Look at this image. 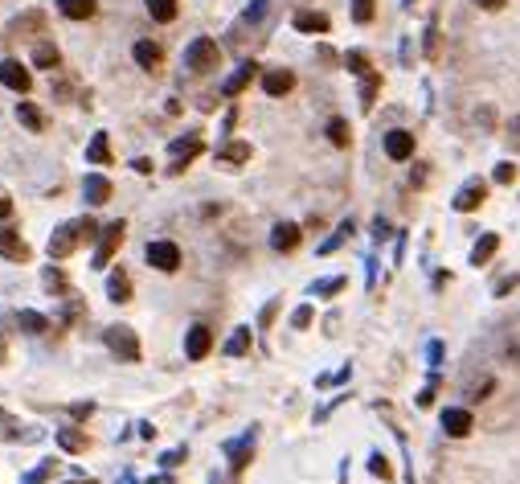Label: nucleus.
I'll return each mask as SVG.
<instances>
[{"instance_id": "f257e3e1", "label": "nucleus", "mask_w": 520, "mask_h": 484, "mask_svg": "<svg viewBox=\"0 0 520 484\" xmlns=\"http://www.w3.org/2000/svg\"><path fill=\"white\" fill-rule=\"evenodd\" d=\"M95 234H98V226L91 218H78V222L58 226V230H53V238H49V259H66V255H74L82 242H91Z\"/></svg>"}, {"instance_id": "f03ea898", "label": "nucleus", "mask_w": 520, "mask_h": 484, "mask_svg": "<svg viewBox=\"0 0 520 484\" xmlns=\"http://www.w3.org/2000/svg\"><path fill=\"white\" fill-rule=\"evenodd\" d=\"M103 340H107V349L115 353L119 362H140V337H136V329L111 324V329L103 333Z\"/></svg>"}, {"instance_id": "7ed1b4c3", "label": "nucleus", "mask_w": 520, "mask_h": 484, "mask_svg": "<svg viewBox=\"0 0 520 484\" xmlns=\"http://www.w3.org/2000/svg\"><path fill=\"white\" fill-rule=\"evenodd\" d=\"M217 62H221V49H217V42H209V37H197V42L185 49V66H189L193 74H209Z\"/></svg>"}, {"instance_id": "20e7f679", "label": "nucleus", "mask_w": 520, "mask_h": 484, "mask_svg": "<svg viewBox=\"0 0 520 484\" xmlns=\"http://www.w3.org/2000/svg\"><path fill=\"white\" fill-rule=\"evenodd\" d=\"M148 267H156V271H176V267H181V246H176V242H148Z\"/></svg>"}, {"instance_id": "39448f33", "label": "nucleus", "mask_w": 520, "mask_h": 484, "mask_svg": "<svg viewBox=\"0 0 520 484\" xmlns=\"http://www.w3.org/2000/svg\"><path fill=\"white\" fill-rule=\"evenodd\" d=\"M201 148H205V140H201L197 132H193V136H181V140H172V144H168V152H172V172H181L193 156H201Z\"/></svg>"}, {"instance_id": "423d86ee", "label": "nucleus", "mask_w": 520, "mask_h": 484, "mask_svg": "<svg viewBox=\"0 0 520 484\" xmlns=\"http://www.w3.org/2000/svg\"><path fill=\"white\" fill-rule=\"evenodd\" d=\"M0 255H4L8 263H29V259H33L29 242H25L17 230H8V226H0Z\"/></svg>"}, {"instance_id": "0eeeda50", "label": "nucleus", "mask_w": 520, "mask_h": 484, "mask_svg": "<svg viewBox=\"0 0 520 484\" xmlns=\"http://www.w3.org/2000/svg\"><path fill=\"white\" fill-rule=\"evenodd\" d=\"M209 349H213V333L205 324H193L189 337H185V357H189V362H205Z\"/></svg>"}, {"instance_id": "6e6552de", "label": "nucleus", "mask_w": 520, "mask_h": 484, "mask_svg": "<svg viewBox=\"0 0 520 484\" xmlns=\"http://www.w3.org/2000/svg\"><path fill=\"white\" fill-rule=\"evenodd\" d=\"M0 82H4L8 91H17V95H29V87H33L29 70H25L21 62H13V58H4V62H0Z\"/></svg>"}, {"instance_id": "1a4fd4ad", "label": "nucleus", "mask_w": 520, "mask_h": 484, "mask_svg": "<svg viewBox=\"0 0 520 484\" xmlns=\"http://www.w3.org/2000/svg\"><path fill=\"white\" fill-rule=\"evenodd\" d=\"M119 242H123V222H111V226H103V242H98V250H95V267H107V263H111V255L119 250Z\"/></svg>"}, {"instance_id": "9d476101", "label": "nucleus", "mask_w": 520, "mask_h": 484, "mask_svg": "<svg viewBox=\"0 0 520 484\" xmlns=\"http://www.w3.org/2000/svg\"><path fill=\"white\" fill-rule=\"evenodd\" d=\"M262 91H266L271 98L291 95V91H295V74L283 70V66H279V70H266V74H262Z\"/></svg>"}, {"instance_id": "9b49d317", "label": "nucleus", "mask_w": 520, "mask_h": 484, "mask_svg": "<svg viewBox=\"0 0 520 484\" xmlns=\"http://www.w3.org/2000/svg\"><path fill=\"white\" fill-rule=\"evenodd\" d=\"M385 156H389V160H410V156H414V136L402 132V127H394V132L385 136Z\"/></svg>"}, {"instance_id": "f8f14e48", "label": "nucleus", "mask_w": 520, "mask_h": 484, "mask_svg": "<svg viewBox=\"0 0 520 484\" xmlns=\"http://www.w3.org/2000/svg\"><path fill=\"white\" fill-rule=\"evenodd\" d=\"M299 238H304V230H299L295 222H279V226L271 230V246H275L279 255H287V250H295V246H299Z\"/></svg>"}, {"instance_id": "ddd939ff", "label": "nucleus", "mask_w": 520, "mask_h": 484, "mask_svg": "<svg viewBox=\"0 0 520 484\" xmlns=\"http://www.w3.org/2000/svg\"><path fill=\"white\" fill-rule=\"evenodd\" d=\"M254 74H259V66H254V62H242V66H238V70L230 74V78H226V87H221V95H226V98L242 95V91H246V87L254 82Z\"/></svg>"}, {"instance_id": "4468645a", "label": "nucleus", "mask_w": 520, "mask_h": 484, "mask_svg": "<svg viewBox=\"0 0 520 484\" xmlns=\"http://www.w3.org/2000/svg\"><path fill=\"white\" fill-rule=\"evenodd\" d=\"M82 193H86L91 205H107V201H111V181H107L103 172H91V177L82 181Z\"/></svg>"}, {"instance_id": "2eb2a0df", "label": "nucleus", "mask_w": 520, "mask_h": 484, "mask_svg": "<svg viewBox=\"0 0 520 484\" xmlns=\"http://www.w3.org/2000/svg\"><path fill=\"white\" fill-rule=\"evenodd\" d=\"M443 431L455 439H463L467 431H472V414L463 411V407H450V411H443Z\"/></svg>"}, {"instance_id": "dca6fc26", "label": "nucleus", "mask_w": 520, "mask_h": 484, "mask_svg": "<svg viewBox=\"0 0 520 484\" xmlns=\"http://www.w3.org/2000/svg\"><path fill=\"white\" fill-rule=\"evenodd\" d=\"M483 193H488V189H483V181H472L467 189H459V197H455V210H459V214H472V210H479V205H483Z\"/></svg>"}, {"instance_id": "f3484780", "label": "nucleus", "mask_w": 520, "mask_h": 484, "mask_svg": "<svg viewBox=\"0 0 520 484\" xmlns=\"http://www.w3.org/2000/svg\"><path fill=\"white\" fill-rule=\"evenodd\" d=\"M131 53H136V62H140L143 70H156V66L164 62V49L156 46V42H136V49H131Z\"/></svg>"}, {"instance_id": "a211bd4d", "label": "nucleus", "mask_w": 520, "mask_h": 484, "mask_svg": "<svg viewBox=\"0 0 520 484\" xmlns=\"http://www.w3.org/2000/svg\"><path fill=\"white\" fill-rule=\"evenodd\" d=\"M58 8H62V17H70V21H86V17H95V0H58Z\"/></svg>"}, {"instance_id": "6ab92c4d", "label": "nucleus", "mask_w": 520, "mask_h": 484, "mask_svg": "<svg viewBox=\"0 0 520 484\" xmlns=\"http://www.w3.org/2000/svg\"><path fill=\"white\" fill-rule=\"evenodd\" d=\"M107 295H111L115 304H127V300H131V279H127V271H111V279H107Z\"/></svg>"}, {"instance_id": "aec40b11", "label": "nucleus", "mask_w": 520, "mask_h": 484, "mask_svg": "<svg viewBox=\"0 0 520 484\" xmlns=\"http://www.w3.org/2000/svg\"><path fill=\"white\" fill-rule=\"evenodd\" d=\"M328 17L324 13H295V29L299 33H328Z\"/></svg>"}, {"instance_id": "412c9836", "label": "nucleus", "mask_w": 520, "mask_h": 484, "mask_svg": "<svg viewBox=\"0 0 520 484\" xmlns=\"http://www.w3.org/2000/svg\"><path fill=\"white\" fill-rule=\"evenodd\" d=\"M496 250H500V234H483V238L475 242V250H472V267H483Z\"/></svg>"}, {"instance_id": "4be33fe9", "label": "nucleus", "mask_w": 520, "mask_h": 484, "mask_svg": "<svg viewBox=\"0 0 520 484\" xmlns=\"http://www.w3.org/2000/svg\"><path fill=\"white\" fill-rule=\"evenodd\" d=\"M86 160H91V165H111V148H107V132H95V140L86 144Z\"/></svg>"}, {"instance_id": "5701e85b", "label": "nucleus", "mask_w": 520, "mask_h": 484, "mask_svg": "<svg viewBox=\"0 0 520 484\" xmlns=\"http://www.w3.org/2000/svg\"><path fill=\"white\" fill-rule=\"evenodd\" d=\"M148 4V13H152V21H160V25H168V21H176V0H143Z\"/></svg>"}, {"instance_id": "b1692460", "label": "nucleus", "mask_w": 520, "mask_h": 484, "mask_svg": "<svg viewBox=\"0 0 520 484\" xmlns=\"http://www.w3.org/2000/svg\"><path fill=\"white\" fill-rule=\"evenodd\" d=\"M62 62V53H58V46H49V42H41V46L33 49V66H41V70H53Z\"/></svg>"}, {"instance_id": "393cba45", "label": "nucleus", "mask_w": 520, "mask_h": 484, "mask_svg": "<svg viewBox=\"0 0 520 484\" xmlns=\"http://www.w3.org/2000/svg\"><path fill=\"white\" fill-rule=\"evenodd\" d=\"M217 160H221V165H242V160H250V144L234 140V144H226L217 152Z\"/></svg>"}, {"instance_id": "a878e982", "label": "nucleus", "mask_w": 520, "mask_h": 484, "mask_svg": "<svg viewBox=\"0 0 520 484\" xmlns=\"http://www.w3.org/2000/svg\"><path fill=\"white\" fill-rule=\"evenodd\" d=\"M17 324H21V329L29 333V337H37V333H46V329H49V320H46V316H41V312H29V308H25V312L17 316Z\"/></svg>"}, {"instance_id": "bb28decb", "label": "nucleus", "mask_w": 520, "mask_h": 484, "mask_svg": "<svg viewBox=\"0 0 520 484\" xmlns=\"http://www.w3.org/2000/svg\"><path fill=\"white\" fill-rule=\"evenodd\" d=\"M17 120L25 123V127H29V132H41V111H37V107H33V103H21V107H17Z\"/></svg>"}, {"instance_id": "cd10ccee", "label": "nucleus", "mask_w": 520, "mask_h": 484, "mask_svg": "<svg viewBox=\"0 0 520 484\" xmlns=\"http://www.w3.org/2000/svg\"><path fill=\"white\" fill-rule=\"evenodd\" d=\"M246 349H250V329H234V337L226 340V353H230V357H242Z\"/></svg>"}, {"instance_id": "c85d7f7f", "label": "nucleus", "mask_w": 520, "mask_h": 484, "mask_svg": "<svg viewBox=\"0 0 520 484\" xmlns=\"http://www.w3.org/2000/svg\"><path fill=\"white\" fill-rule=\"evenodd\" d=\"M328 140L336 148H349V140H353V136H349V123H344V120H332L328 123Z\"/></svg>"}, {"instance_id": "c756f323", "label": "nucleus", "mask_w": 520, "mask_h": 484, "mask_svg": "<svg viewBox=\"0 0 520 484\" xmlns=\"http://www.w3.org/2000/svg\"><path fill=\"white\" fill-rule=\"evenodd\" d=\"M58 443H62L66 452H82V447H86V439L78 435L74 427H62V431H58Z\"/></svg>"}, {"instance_id": "7c9ffc66", "label": "nucleus", "mask_w": 520, "mask_h": 484, "mask_svg": "<svg viewBox=\"0 0 520 484\" xmlns=\"http://www.w3.org/2000/svg\"><path fill=\"white\" fill-rule=\"evenodd\" d=\"M373 13H377V4H373V0H353V21L356 25H369V21H373Z\"/></svg>"}, {"instance_id": "2f4dec72", "label": "nucleus", "mask_w": 520, "mask_h": 484, "mask_svg": "<svg viewBox=\"0 0 520 484\" xmlns=\"http://www.w3.org/2000/svg\"><path fill=\"white\" fill-rule=\"evenodd\" d=\"M344 66H349L353 74H373L369 70V58H365L360 49H349V53H344Z\"/></svg>"}, {"instance_id": "473e14b6", "label": "nucleus", "mask_w": 520, "mask_h": 484, "mask_svg": "<svg viewBox=\"0 0 520 484\" xmlns=\"http://www.w3.org/2000/svg\"><path fill=\"white\" fill-rule=\"evenodd\" d=\"M230 456H234V472H242V468H246V464H250V435L242 439V443H238V447H230Z\"/></svg>"}, {"instance_id": "72a5a7b5", "label": "nucleus", "mask_w": 520, "mask_h": 484, "mask_svg": "<svg viewBox=\"0 0 520 484\" xmlns=\"http://www.w3.org/2000/svg\"><path fill=\"white\" fill-rule=\"evenodd\" d=\"M373 98H377V74H365V87H360V107L369 111V107H373Z\"/></svg>"}, {"instance_id": "f704fd0d", "label": "nucleus", "mask_w": 520, "mask_h": 484, "mask_svg": "<svg viewBox=\"0 0 520 484\" xmlns=\"http://www.w3.org/2000/svg\"><path fill=\"white\" fill-rule=\"evenodd\" d=\"M369 472H373V476H381V480H389V476H394V468H389V460H385L381 452L369 460Z\"/></svg>"}, {"instance_id": "c9c22d12", "label": "nucleus", "mask_w": 520, "mask_h": 484, "mask_svg": "<svg viewBox=\"0 0 520 484\" xmlns=\"http://www.w3.org/2000/svg\"><path fill=\"white\" fill-rule=\"evenodd\" d=\"M340 288H344V279L336 275V279H324V284H316L311 291H316V295H332V291H340Z\"/></svg>"}, {"instance_id": "e433bc0d", "label": "nucleus", "mask_w": 520, "mask_h": 484, "mask_svg": "<svg viewBox=\"0 0 520 484\" xmlns=\"http://www.w3.org/2000/svg\"><path fill=\"white\" fill-rule=\"evenodd\" d=\"M271 8V0H254L250 8H246V21H262V13Z\"/></svg>"}, {"instance_id": "4c0bfd02", "label": "nucleus", "mask_w": 520, "mask_h": 484, "mask_svg": "<svg viewBox=\"0 0 520 484\" xmlns=\"http://www.w3.org/2000/svg\"><path fill=\"white\" fill-rule=\"evenodd\" d=\"M291 324H295V329H308V324H311V308H308V304H304V308H295Z\"/></svg>"}, {"instance_id": "58836bf2", "label": "nucleus", "mask_w": 520, "mask_h": 484, "mask_svg": "<svg viewBox=\"0 0 520 484\" xmlns=\"http://www.w3.org/2000/svg\"><path fill=\"white\" fill-rule=\"evenodd\" d=\"M49 472H53V460H49V464H41L37 472H29V476H25V484H41V480L49 476Z\"/></svg>"}, {"instance_id": "ea45409f", "label": "nucleus", "mask_w": 520, "mask_h": 484, "mask_svg": "<svg viewBox=\"0 0 520 484\" xmlns=\"http://www.w3.org/2000/svg\"><path fill=\"white\" fill-rule=\"evenodd\" d=\"M91 411H95L91 402H74V407H70V414H74V419H91Z\"/></svg>"}, {"instance_id": "a19ab883", "label": "nucleus", "mask_w": 520, "mask_h": 484, "mask_svg": "<svg viewBox=\"0 0 520 484\" xmlns=\"http://www.w3.org/2000/svg\"><path fill=\"white\" fill-rule=\"evenodd\" d=\"M512 177H516V169H512V165H500V169H496V181H500V185H508Z\"/></svg>"}, {"instance_id": "79ce46f5", "label": "nucleus", "mask_w": 520, "mask_h": 484, "mask_svg": "<svg viewBox=\"0 0 520 484\" xmlns=\"http://www.w3.org/2000/svg\"><path fill=\"white\" fill-rule=\"evenodd\" d=\"M131 169H136V172H152V160H148V156H140V160H131Z\"/></svg>"}, {"instance_id": "37998d69", "label": "nucleus", "mask_w": 520, "mask_h": 484, "mask_svg": "<svg viewBox=\"0 0 520 484\" xmlns=\"http://www.w3.org/2000/svg\"><path fill=\"white\" fill-rule=\"evenodd\" d=\"M426 177H430V169H426V165H418V169H414V185H426Z\"/></svg>"}, {"instance_id": "c03bdc74", "label": "nucleus", "mask_w": 520, "mask_h": 484, "mask_svg": "<svg viewBox=\"0 0 520 484\" xmlns=\"http://www.w3.org/2000/svg\"><path fill=\"white\" fill-rule=\"evenodd\" d=\"M8 214H13V201H8V197H0V218H8Z\"/></svg>"}, {"instance_id": "a18cd8bd", "label": "nucleus", "mask_w": 520, "mask_h": 484, "mask_svg": "<svg viewBox=\"0 0 520 484\" xmlns=\"http://www.w3.org/2000/svg\"><path fill=\"white\" fill-rule=\"evenodd\" d=\"M479 8H504V0H475Z\"/></svg>"}, {"instance_id": "49530a36", "label": "nucleus", "mask_w": 520, "mask_h": 484, "mask_svg": "<svg viewBox=\"0 0 520 484\" xmlns=\"http://www.w3.org/2000/svg\"><path fill=\"white\" fill-rule=\"evenodd\" d=\"M70 484H95V480H70Z\"/></svg>"}, {"instance_id": "de8ad7c7", "label": "nucleus", "mask_w": 520, "mask_h": 484, "mask_svg": "<svg viewBox=\"0 0 520 484\" xmlns=\"http://www.w3.org/2000/svg\"><path fill=\"white\" fill-rule=\"evenodd\" d=\"M516 127H520V123H516Z\"/></svg>"}]
</instances>
